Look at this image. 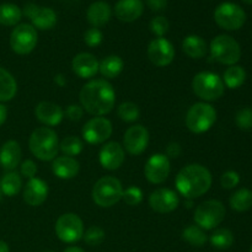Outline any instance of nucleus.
Here are the masks:
<instances>
[{"label": "nucleus", "instance_id": "nucleus-1", "mask_svg": "<svg viewBox=\"0 0 252 252\" xmlns=\"http://www.w3.org/2000/svg\"><path fill=\"white\" fill-rule=\"evenodd\" d=\"M81 107L95 117H102L113 110L116 103V93L110 83L105 79H95L81 88Z\"/></svg>", "mask_w": 252, "mask_h": 252}, {"label": "nucleus", "instance_id": "nucleus-2", "mask_svg": "<svg viewBox=\"0 0 252 252\" xmlns=\"http://www.w3.org/2000/svg\"><path fill=\"white\" fill-rule=\"evenodd\" d=\"M175 185L177 191L185 198H198L211 189L212 174L203 165L189 164L180 170L175 180Z\"/></svg>", "mask_w": 252, "mask_h": 252}, {"label": "nucleus", "instance_id": "nucleus-3", "mask_svg": "<svg viewBox=\"0 0 252 252\" xmlns=\"http://www.w3.org/2000/svg\"><path fill=\"white\" fill-rule=\"evenodd\" d=\"M29 148L37 159L51 161L56 159L59 152L58 135L49 127L37 128L30 135Z\"/></svg>", "mask_w": 252, "mask_h": 252}, {"label": "nucleus", "instance_id": "nucleus-4", "mask_svg": "<svg viewBox=\"0 0 252 252\" xmlns=\"http://www.w3.org/2000/svg\"><path fill=\"white\" fill-rule=\"evenodd\" d=\"M192 90L201 100L217 101L224 95L225 85L218 74L201 71L192 80Z\"/></svg>", "mask_w": 252, "mask_h": 252}, {"label": "nucleus", "instance_id": "nucleus-5", "mask_svg": "<svg viewBox=\"0 0 252 252\" xmlns=\"http://www.w3.org/2000/svg\"><path fill=\"white\" fill-rule=\"evenodd\" d=\"M217 121V111L212 105L206 102H197L189 107L186 115V127L192 133L201 134L213 127Z\"/></svg>", "mask_w": 252, "mask_h": 252}, {"label": "nucleus", "instance_id": "nucleus-6", "mask_svg": "<svg viewBox=\"0 0 252 252\" xmlns=\"http://www.w3.org/2000/svg\"><path fill=\"white\" fill-rule=\"evenodd\" d=\"M211 56L216 62L225 65H235L241 57L240 44L228 34H219L211 42Z\"/></svg>", "mask_w": 252, "mask_h": 252}, {"label": "nucleus", "instance_id": "nucleus-7", "mask_svg": "<svg viewBox=\"0 0 252 252\" xmlns=\"http://www.w3.org/2000/svg\"><path fill=\"white\" fill-rule=\"evenodd\" d=\"M123 187L113 176L101 177L93 189V199L98 207L110 208L122 199Z\"/></svg>", "mask_w": 252, "mask_h": 252}, {"label": "nucleus", "instance_id": "nucleus-8", "mask_svg": "<svg viewBox=\"0 0 252 252\" xmlns=\"http://www.w3.org/2000/svg\"><path fill=\"white\" fill-rule=\"evenodd\" d=\"M225 207L217 199H209L199 204L194 211V223L203 230H212L220 225L225 218Z\"/></svg>", "mask_w": 252, "mask_h": 252}, {"label": "nucleus", "instance_id": "nucleus-9", "mask_svg": "<svg viewBox=\"0 0 252 252\" xmlns=\"http://www.w3.org/2000/svg\"><path fill=\"white\" fill-rule=\"evenodd\" d=\"M214 21L226 31H236L245 25L246 12L235 2H221L214 10Z\"/></svg>", "mask_w": 252, "mask_h": 252}, {"label": "nucleus", "instance_id": "nucleus-10", "mask_svg": "<svg viewBox=\"0 0 252 252\" xmlns=\"http://www.w3.org/2000/svg\"><path fill=\"white\" fill-rule=\"evenodd\" d=\"M38 34L37 30L30 24H20L12 30L10 34V47L20 56L31 53L37 46Z\"/></svg>", "mask_w": 252, "mask_h": 252}, {"label": "nucleus", "instance_id": "nucleus-11", "mask_svg": "<svg viewBox=\"0 0 252 252\" xmlns=\"http://www.w3.org/2000/svg\"><path fill=\"white\" fill-rule=\"evenodd\" d=\"M56 235L63 243L74 244L84 235V223L78 214L65 213L56 221Z\"/></svg>", "mask_w": 252, "mask_h": 252}, {"label": "nucleus", "instance_id": "nucleus-12", "mask_svg": "<svg viewBox=\"0 0 252 252\" xmlns=\"http://www.w3.org/2000/svg\"><path fill=\"white\" fill-rule=\"evenodd\" d=\"M112 135V123L105 117H94L83 127V138L89 144H101Z\"/></svg>", "mask_w": 252, "mask_h": 252}, {"label": "nucleus", "instance_id": "nucleus-13", "mask_svg": "<svg viewBox=\"0 0 252 252\" xmlns=\"http://www.w3.org/2000/svg\"><path fill=\"white\" fill-rule=\"evenodd\" d=\"M22 15L29 17L32 26L38 30H51L57 24V14L51 7L38 6L33 2H27L22 9Z\"/></svg>", "mask_w": 252, "mask_h": 252}, {"label": "nucleus", "instance_id": "nucleus-14", "mask_svg": "<svg viewBox=\"0 0 252 252\" xmlns=\"http://www.w3.org/2000/svg\"><path fill=\"white\" fill-rule=\"evenodd\" d=\"M170 160L165 154L152 155L144 165L145 179L154 185H160L166 181L170 175Z\"/></svg>", "mask_w": 252, "mask_h": 252}, {"label": "nucleus", "instance_id": "nucleus-15", "mask_svg": "<svg viewBox=\"0 0 252 252\" xmlns=\"http://www.w3.org/2000/svg\"><path fill=\"white\" fill-rule=\"evenodd\" d=\"M149 144V132L144 126L135 125L128 128L123 137V149L130 155H140Z\"/></svg>", "mask_w": 252, "mask_h": 252}, {"label": "nucleus", "instance_id": "nucleus-16", "mask_svg": "<svg viewBox=\"0 0 252 252\" xmlns=\"http://www.w3.org/2000/svg\"><path fill=\"white\" fill-rule=\"evenodd\" d=\"M148 58L154 65L166 66L172 63L175 58V48L169 39L158 37L148 46Z\"/></svg>", "mask_w": 252, "mask_h": 252}, {"label": "nucleus", "instance_id": "nucleus-17", "mask_svg": "<svg viewBox=\"0 0 252 252\" xmlns=\"http://www.w3.org/2000/svg\"><path fill=\"white\" fill-rule=\"evenodd\" d=\"M179 196L170 189H158L149 196L150 208L157 213H171L179 207Z\"/></svg>", "mask_w": 252, "mask_h": 252}, {"label": "nucleus", "instance_id": "nucleus-18", "mask_svg": "<svg viewBox=\"0 0 252 252\" xmlns=\"http://www.w3.org/2000/svg\"><path fill=\"white\" fill-rule=\"evenodd\" d=\"M125 157V149L122 145L117 142H110L101 148L98 159L103 169L113 171L122 166Z\"/></svg>", "mask_w": 252, "mask_h": 252}, {"label": "nucleus", "instance_id": "nucleus-19", "mask_svg": "<svg viewBox=\"0 0 252 252\" xmlns=\"http://www.w3.org/2000/svg\"><path fill=\"white\" fill-rule=\"evenodd\" d=\"M71 68L79 78L91 79L98 73L100 62L94 54L83 52L74 57L73 62H71Z\"/></svg>", "mask_w": 252, "mask_h": 252}, {"label": "nucleus", "instance_id": "nucleus-20", "mask_svg": "<svg viewBox=\"0 0 252 252\" xmlns=\"http://www.w3.org/2000/svg\"><path fill=\"white\" fill-rule=\"evenodd\" d=\"M48 197V185L38 177L30 179L25 185L24 199L29 206L38 207L46 202Z\"/></svg>", "mask_w": 252, "mask_h": 252}, {"label": "nucleus", "instance_id": "nucleus-21", "mask_svg": "<svg viewBox=\"0 0 252 252\" xmlns=\"http://www.w3.org/2000/svg\"><path fill=\"white\" fill-rule=\"evenodd\" d=\"M34 115L41 123L49 127H54L63 121L64 111L57 103L51 102V101H42L34 108Z\"/></svg>", "mask_w": 252, "mask_h": 252}, {"label": "nucleus", "instance_id": "nucleus-22", "mask_svg": "<svg viewBox=\"0 0 252 252\" xmlns=\"http://www.w3.org/2000/svg\"><path fill=\"white\" fill-rule=\"evenodd\" d=\"M21 147L16 140H7L0 148V165L7 171H14L21 162Z\"/></svg>", "mask_w": 252, "mask_h": 252}, {"label": "nucleus", "instance_id": "nucleus-23", "mask_svg": "<svg viewBox=\"0 0 252 252\" xmlns=\"http://www.w3.org/2000/svg\"><path fill=\"white\" fill-rule=\"evenodd\" d=\"M143 10L142 0H120L115 6V14L120 21L133 22L142 16Z\"/></svg>", "mask_w": 252, "mask_h": 252}, {"label": "nucleus", "instance_id": "nucleus-24", "mask_svg": "<svg viewBox=\"0 0 252 252\" xmlns=\"http://www.w3.org/2000/svg\"><path fill=\"white\" fill-rule=\"evenodd\" d=\"M52 170H53V174L59 179L70 180L79 174L80 164L74 158L63 155V157H58L53 160Z\"/></svg>", "mask_w": 252, "mask_h": 252}, {"label": "nucleus", "instance_id": "nucleus-25", "mask_svg": "<svg viewBox=\"0 0 252 252\" xmlns=\"http://www.w3.org/2000/svg\"><path fill=\"white\" fill-rule=\"evenodd\" d=\"M111 15H112V10L107 2L95 1L89 6L86 11V19L91 26L98 29L101 26H105L110 21Z\"/></svg>", "mask_w": 252, "mask_h": 252}, {"label": "nucleus", "instance_id": "nucleus-26", "mask_svg": "<svg viewBox=\"0 0 252 252\" xmlns=\"http://www.w3.org/2000/svg\"><path fill=\"white\" fill-rule=\"evenodd\" d=\"M182 51L192 59H201L208 52L207 42L197 34H189L182 41Z\"/></svg>", "mask_w": 252, "mask_h": 252}, {"label": "nucleus", "instance_id": "nucleus-27", "mask_svg": "<svg viewBox=\"0 0 252 252\" xmlns=\"http://www.w3.org/2000/svg\"><path fill=\"white\" fill-rule=\"evenodd\" d=\"M123 68H125V63H123L121 57L108 56L100 62L98 71H100L103 78L115 79L122 73Z\"/></svg>", "mask_w": 252, "mask_h": 252}, {"label": "nucleus", "instance_id": "nucleus-28", "mask_svg": "<svg viewBox=\"0 0 252 252\" xmlns=\"http://www.w3.org/2000/svg\"><path fill=\"white\" fill-rule=\"evenodd\" d=\"M17 84L14 76L5 69L0 68V102L12 100L16 95Z\"/></svg>", "mask_w": 252, "mask_h": 252}, {"label": "nucleus", "instance_id": "nucleus-29", "mask_svg": "<svg viewBox=\"0 0 252 252\" xmlns=\"http://www.w3.org/2000/svg\"><path fill=\"white\" fill-rule=\"evenodd\" d=\"M22 17V10L11 2H4L0 5V25L2 26H15Z\"/></svg>", "mask_w": 252, "mask_h": 252}, {"label": "nucleus", "instance_id": "nucleus-30", "mask_svg": "<svg viewBox=\"0 0 252 252\" xmlns=\"http://www.w3.org/2000/svg\"><path fill=\"white\" fill-rule=\"evenodd\" d=\"M0 189L1 193L7 197H14L21 191L22 189V180L17 172L10 171L4 175V177L0 181Z\"/></svg>", "mask_w": 252, "mask_h": 252}, {"label": "nucleus", "instance_id": "nucleus-31", "mask_svg": "<svg viewBox=\"0 0 252 252\" xmlns=\"http://www.w3.org/2000/svg\"><path fill=\"white\" fill-rule=\"evenodd\" d=\"M246 71L240 65H230L224 71V85L229 89H238L245 83Z\"/></svg>", "mask_w": 252, "mask_h": 252}, {"label": "nucleus", "instance_id": "nucleus-32", "mask_svg": "<svg viewBox=\"0 0 252 252\" xmlns=\"http://www.w3.org/2000/svg\"><path fill=\"white\" fill-rule=\"evenodd\" d=\"M230 207L236 212H246L252 207V191L241 189L230 197Z\"/></svg>", "mask_w": 252, "mask_h": 252}, {"label": "nucleus", "instance_id": "nucleus-33", "mask_svg": "<svg viewBox=\"0 0 252 252\" xmlns=\"http://www.w3.org/2000/svg\"><path fill=\"white\" fill-rule=\"evenodd\" d=\"M182 239L186 243H189V245L196 246V248H201L208 241V238H207L204 230L199 228L198 225H189L185 228L184 231H182Z\"/></svg>", "mask_w": 252, "mask_h": 252}, {"label": "nucleus", "instance_id": "nucleus-34", "mask_svg": "<svg viewBox=\"0 0 252 252\" xmlns=\"http://www.w3.org/2000/svg\"><path fill=\"white\" fill-rule=\"evenodd\" d=\"M212 246L219 250H228L234 244V234L229 229H217L209 238Z\"/></svg>", "mask_w": 252, "mask_h": 252}, {"label": "nucleus", "instance_id": "nucleus-35", "mask_svg": "<svg viewBox=\"0 0 252 252\" xmlns=\"http://www.w3.org/2000/svg\"><path fill=\"white\" fill-rule=\"evenodd\" d=\"M83 142L74 135H68L59 143V150L65 157H76L83 152Z\"/></svg>", "mask_w": 252, "mask_h": 252}, {"label": "nucleus", "instance_id": "nucleus-36", "mask_svg": "<svg viewBox=\"0 0 252 252\" xmlns=\"http://www.w3.org/2000/svg\"><path fill=\"white\" fill-rule=\"evenodd\" d=\"M117 115L123 122H135L139 120L140 110L135 103L133 102H123L118 106L117 108Z\"/></svg>", "mask_w": 252, "mask_h": 252}, {"label": "nucleus", "instance_id": "nucleus-37", "mask_svg": "<svg viewBox=\"0 0 252 252\" xmlns=\"http://www.w3.org/2000/svg\"><path fill=\"white\" fill-rule=\"evenodd\" d=\"M105 231L102 228L97 225H93L88 229L86 231H84V241L88 244L89 246H98L103 243L105 240Z\"/></svg>", "mask_w": 252, "mask_h": 252}, {"label": "nucleus", "instance_id": "nucleus-38", "mask_svg": "<svg viewBox=\"0 0 252 252\" xmlns=\"http://www.w3.org/2000/svg\"><path fill=\"white\" fill-rule=\"evenodd\" d=\"M122 199L128 206H138L143 201V192L139 187L130 186L128 189H123Z\"/></svg>", "mask_w": 252, "mask_h": 252}, {"label": "nucleus", "instance_id": "nucleus-39", "mask_svg": "<svg viewBox=\"0 0 252 252\" xmlns=\"http://www.w3.org/2000/svg\"><path fill=\"white\" fill-rule=\"evenodd\" d=\"M235 123L236 126L243 130L252 129V108H241L235 116Z\"/></svg>", "mask_w": 252, "mask_h": 252}, {"label": "nucleus", "instance_id": "nucleus-40", "mask_svg": "<svg viewBox=\"0 0 252 252\" xmlns=\"http://www.w3.org/2000/svg\"><path fill=\"white\" fill-rule=\"evenodd\" d=\"M170 29L169 20L165 16H155L150 21V31L158 37H164Z\"/></svg>", "mask_w": 252, "mask_h": 252}, {"label": "nucleus", "instance_id": "nucleus-41", "mask_svg": "<svg viewBox=\"0 0 252 252\" xmlns=\"http://www.w3.org/2000/svg\"><path fill=\"white\" fill-rule=\"evenodd\" d=\"M103 34L96 27H91L84 33V41L89 47H97L102 42Z\"/></svg>", "mask_w": 252, "mask_h": 252}, {"label": "nucleus", "instance_id": "nucleus-42", "mask_svg": "<svg viewBox=\"0 0 252 252\" xmlns=\"http://www.w3.org/2000/svg\"><path fill=\"white\" fill-rule=\"evenodd\" d=\"M240 182V175L238 174L236 171H226L221 175V179H220V184L223 186V189H231L234 187H236Z\"/></svg>", "mask_w": 252, "mask_h": 252}, {"label": "nucleus", "instance_id": "nucleus-43", "mask_svg": "<svg viewBox=\"0 0 252 252\" xmlns=\"http://www.w3.org/2000/svg\"><path fill=\"white\" fill-rule=\"evenodd\" d=\"M64 116H65L68 120L74 121H80L84 116V108L79 105H69L66 107V110L64 111Z\"/></svg>", "mask_w": 252, "mask_h": 252}, {"label": "nucleus", "instance_id": "nucleus-44", "mask_svg": "<svg viewBox=\"0 0 252 252\" xmlns=\"http://www.w3.org/2000/svg\"><path fill=\"white\" fill-rule=\"evenodd\" d=\"M20 171H21V175L26 179H33L37 174V165L36 162L32 161V160H25L21 164V167H20Z\"/></svg>", "mask_w": 252, "mask_h": 252}, {"label": "nucleus", "instance_id": "nucleus-45", "mask_svg": "<svg viewBox=\"0 0 252 252\" xmlns=\"http://www.w3.org/2000/svg\"><path fill=\"white\" fill-rule=\"evenodd\" d=\"M147 2V6L149 7L152 11H162V10L166 9L167 6V0H145Z\"/></svg>", "mask_w": 252, "mask_h": 252}, {"label": "nucleus", "instance_id": "nucleus-46", "mask_svg": "<svg viewBox=\"0 0 252 252\" xmlns=\"http://www.w3.org/2000/svg\"><path fill=\"white\" fill-rule=\"evenodd\" d=\"M181 145L179 144V143H170L169 145H167L166 148V157L167 158H174V159H176V158H179L180 155H181Z\"/></svg>", "mask_w": 252, "mask_h": 252}, {"label": "nucleus", "instance_id": "nucleus-47", "mask_svg": "<svg viewBox=\"0 0 252 252\" xmlns=\"http://www.w3.org/2000/svg\"><path fill=\"white\" fill-rule=\"evenodd\" d=\"M7 118V108L2 103H0V127L5 123Z\"/></svg>", "mask_w": 252, "mask_h": 252}, {"label": "nucleus", "instance_id": "nucleus-48", "mask_svg": "<svg viewBox=\"0 0 252 252\" xmlns=\"http://www.w3.org/2000/svg\"><path fill=\"white\" fill-rule=\"evenodd\" d=\"M63 252H85L81 248H78V246H70V248H66Z\"/></svg>", "mask_w": 252, "mask_h": 252}, {"label": "nucleus", "instance_id": "nucleus-49", "mask_svg": "<svg viewBox=\"0 0 252 252\" xmlns=\"http://www.w3.org/2000/svg\"><path fill=\"white\" fill-rule=\"evenodd\" d=\"M0 252H10L9 245L2 240H0Z\"/></svg>", "mask_w": 252, "mask_h": 252}, {"label": "nucleus", "instance_id": "nucleus-50", "mask_svg": "<svg viewBox=\"0 0 252 252\" xmlns=\"http://www.w3.org/2000/svg\"><path fill=\"white\" fill-rule=\"evenodd\" d=\"M56 83H58L59 85L63 86L64 84H65V80H64L63 75H57V76H56Z\"/></svg>", "mask_w": 252, "mask_h": 252}, {"label": "nucleus", "instance_id": "nucleus-51", "mask_svg": "<svg viewBox=\"0 0 252 252\" xmlns=\"http://www.w3.org/2000/svg\"><path fill=\"white\" fill-rule=\"evenodd\" d=\"M243 1L248 5H252V0H243Z\"/></svg>", "mask_w": 252, "mask_h": 252}, {"label": "nucleus", "instance_id": "nucleus-52", "mask_svg": "<svg viewBox=\"0 0 252 252\" xmlns=\"http://www.w3.org/2000/svg\"><path fill=\"white\" fill-rule=\"evenodd\" d=\"M191 204H192V202H191V201L187 202V207H189H189H191Z\"/></svg>", "mask_w": 252, "mask_h": 252}, {"label": "nucleus", "instance_id": "nucleus-53", "mask_svg": "<svg viewBox=\"0 0 252 252\" xmlns=\"http://www.w3.org/2000/svg\"><path fill=\"white\" fill-rule=\"evenodd\" d=\"M41 252H54V251H52V250H43V251H41Z\"/></svg>", "mask_w": 252, "mask_h": 252}, {"label": "nucleus", "instance_id": "nucleus-54", "mask_svg": "<svg viewBox=\"0 0 252 252\" xmlns=\"http://www.w3.org/2000/svg\"><path fill=\"white\" fill-rule=\"evenodd\" d=\"M0 198H1V189H0Z\"/></svg>", "mask_w": 252, "mask_h": 252}, {"label": "nucleus", "instance_id": "nucleus-55", "mask_svg": "<svg viewBox=\"0 0 252 252\" xmlns=\"http://www.w3.org/2000/svg\"><path fill=\"white\" fill-rule=\"evenodd\" d=\"M250 252H252V246H251V250H250Z\"/></svg>", "mask_w": 252, "mask_h": 252}]
</instances>
